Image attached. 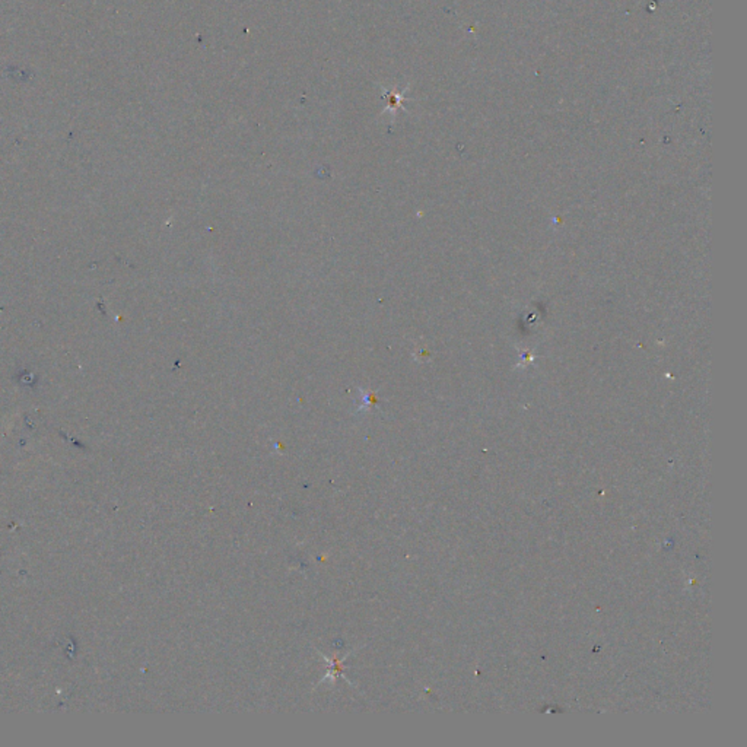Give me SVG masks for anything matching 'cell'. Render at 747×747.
<instances>
[{"label": "cell", "mask_w": 747, "mask_h": 747, "mask_svg": "<svg viewBox=\"0 0 747 747\" xmlns=\"http://www.w3.org/2000/svg\"><path fill=\"white\" fill-rule=\"evenodd\" d=\"M379 89H381V98L386 100V109L381 111V116L386 114V113H390L391 114V121H394L395 118V114H398L399 110H403L406 111V109L403 107V102L407 100L404 97V94L409 91V86L410 85H406L403 89H399V88H386L384 85H378Z\"/></svg>", "instance_id": "6da1fadb"}]
</instances>
